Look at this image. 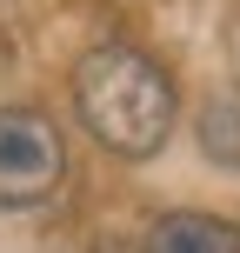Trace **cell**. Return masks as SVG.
I'll use <instances>...</instances> for the list:
<instances>
[{
	"label": "cell",
	"mask_w": 240,
	"mask_h": 253,
	"mask_svg": "<svg viewBox=\"0 0 240 253\" xmlns=\"http://www.w3.org/2000/svg\"><path fill=\"white\" fill-rule=\"evenodd\" d=\"M140 240L153 253H240V227L214 213H160Z\"/></svg>",
	"instance_id": "3"
},
{
	"label": "cell",
	"mask_w": 240,
	"mask_h": 253,
	"mask_svg": "<svg viewBox=\"0 0 240 253\" xmlns=\"http://www.w3.org/2000/svg\"><path fill=\"white\" fill-rule=\"evenodd\" d=\"M67 180V140L40 107H0V213H34Z\"/></svg>",
	"instance_id": "2"
},
{
	"label": "cell",
	"mask_w": 240,
	"mask_h": 253,
	"mask_svg": "<svg viewBox=\"0 0 240 253\" xmlns=\"http://www.w3.org/2000/svg\"><path fill=\"white\" fill-rule=\"evenodd\" d=\"M74 114L120 160H153L174 140V80L160 74V60H147L140 47H94L74 67Z\"/></svg>",
	"instance_id": "1"
},
{
	"label": "cell",
	"mask_w": 240,
	"mask_h": 253,
	"mask_svg": "<svg viewBox=\"0 0 240 253\" xmlns=\"http://www.w3.org/2000/svg\"><path fill=\"white\" fill-rule=\"evenodd\" d=\"M13 53H20V47H13V27H7V13H0V74L13 67Z\"/></svg>",
	"instance_id": "5"
},
{
	"label": "cell",
	"mask_w": 240,
	"mask_h": 253,
	"mask_svg": "<svg viewBox=\"0 0 240 253\" xmlns=\"http://www.w3.org/2000/svg\"><path fill=\"white\" fill-rule=\"evenodd\" d=\"M200 147L214 167H240V100H207L200 114Z\"/></svg>",
	"instance_id": "4"
}]
</instances>
